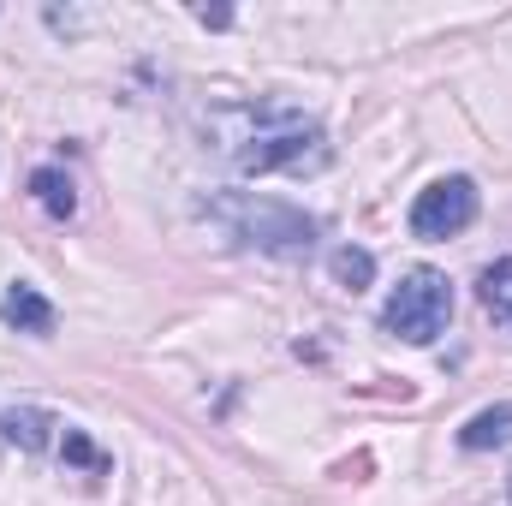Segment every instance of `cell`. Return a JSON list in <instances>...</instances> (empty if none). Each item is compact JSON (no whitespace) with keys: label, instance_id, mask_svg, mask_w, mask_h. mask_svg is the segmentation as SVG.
<instances>
[{"label":"cell","instance_id":"6da1fadb","mask_svg":"<svg viewBox=\"0 0 512 506\" xmlns=\"http://www.w3.org/2000/svg\"><path fill=\"white\" fill-rule=\"evenodd\" d=\"M453 322V280L441 268H411L382 304V328L405 346H435Z\"/></svg>","mask_w":512,"mask_h":506},{"label":"cell","instance_id":"7a4b0ae2","mask_svg":"<svg viewBox=\"0 0 512 506\" xmlns=\"http://www.w3.org/2000/svg\"><path fill=\"white\" fill-rule=\"evenodd\" d=\"M215 209L227 215L233 239H245V245L262 251V256L298 262V256L316 251V221H310L304 209H292V203H274V197H227V203H215Z\"/></svg>","mask_w":512,"mask_h":506},{"label":"cell","instance_id":"3957f363","mask_svg":"<svg viewBox=\"0 0 512 506\" xmlns=\"http://www.w3.org/2000/svg\"><path fill=\"white\" fill-rule=\"evenodd\" d=\"M233 161H239V173H274V167H292V173H304V167H328V137L316 120H268V126H256L239 149H233Z\"/></svg>","mask_w":512,"mask_h":506},{"label":"cell","instance_id":"277c9868","mask_svg":"<svg viewBox=\"0 0 512 506\" xmlns=\"http://www.w3.org/2000/svg\"><path fill=\"white\" fill-rule=\"evenodd\" d=\"M477 209H483L477 179H465V173L435 179V185H423L417 203H411V233H417V239H453V233H465V227L477 221Z\"/></svg>","mask_w":512,"mask_h":506},{"label":"cell","instance_id":"5b68a950","mask_svg":"<svg viewBox=\"0 0 512 506\" xmlns=\"http://www.w3.org/2000/svg\"><path fill=\"white\" fill-rule=\"evenodd\" d=\"M0 322H6V328H18V334H36V340H48L60 316H54V304H48V298H42L30 280H12V286L0 292Z\"/></svg>","mask_w":512,"mask_h":506},{"label":"cell","instance_id":"8992f818","mask_svg":"<svg viewBox=\"0 0 512 506\" xmlns=\"http://www.w3.org/2000/svg\"><path fill=\"white\" fill-rule=\"evenodd\" d=\"M54 411H42V405H12V411H0V441H12L18 453H48L54 447Z\"/></svg>","mask_w":512,"mask_h":506},{"label":"cell","instance_id":"52a82bcc","mask_svg":"<svg viewBox=\"0 0 512 506\" xmlns=\"http://www.w3.org/2000/svg\"><path fill=\"white\" fill-rule=\"evenodd\" d=\"M30 197L42 203L48 221H72V215H78V185H72L60 167H36V173H30Z\"/></svg>","mask_w":512,"mask_h":506},{"label":"cell","instance_id":"ba28073f","mask_svg":"<svg viewBox=\"0 0 512 506\" xmlns=\"http://www.w3.org/2000/svg\"><path fill=\"white\" fill-rule=\"evenodd\" d=\"M507 441H512V405H489V411H477L459 429V447L465 453H489V447H507Z\"/></svg>","mask_w":512,"mask_h":506},{"label":"cell","instance_id":"9c48e42d","mask_svg":"<svg viewBox=\"0 0 512 506\" xmlns=\"http://www.w3.org/2000/svg\"><path fill=\"white\" fill-rule=\"evenodd\" d=\"M477 298H483V310H489L501 328H512V256L489 262V268L477 274Z\"/></svg>","mask_w":512,"mask_h":506},{"label":"cell","instance_id":"30bf717a","mask_svg":"<svg viewBox=\"0 0 512 506\" xmlns=\"http://www.w3.org/2000/svg\"><path fill=\"white\" fill-rule=\"evenodd\" d=\"M328 268H334V286H346V292H364L376 280V256L364 251V245H340V251L328 256Z\"/></svg>","mask_w":512,"mask_h":506},{"label":"cell","instance_id":"8fae6325","mask_svg":"<svg viewBox=\"0 0 512 506\" xmlns=\"http://www.w3.org/2000/svg\"><path fill=\"white\" fill-rule=\"evenodd\" d=\"M60 453H66V465H78V471H90V477H102V471H114V459L84 435V429H66L60 435Z\"/></svg>","mask_w":512,"mask_h":506},{"label":"cell","instance_id":"7c38bea8","mask_svg":"<svg viewBox=\"0 0 512 506\" xmlns=\"http://www.w3.org/2000/svg\"><path fill=\"white\" fill-rule=\"evenodd\" d=\"M197 24H209V30H227V24H233V12H227V6H197Z\"/></svg>","mask_w":512,"mask_h":506},{"label":"cell","instance_id":"4fadbf2b","mask_svg":"<svg viewBox=\"0 0 512 506\" xmlns=\"http://www.w3.org/2000/svg\"><path fill=\"white\" fill-rule=\"evenodd\" d=\"M507 506H512V477H507Z\"/></svg>","mask_w":512,"mask_h":506}]
</instances>
